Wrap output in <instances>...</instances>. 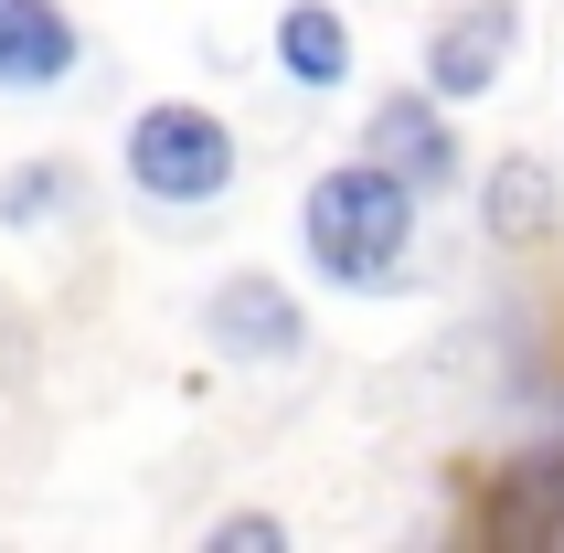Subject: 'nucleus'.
I'll list each match as a JSON object with an SVG mask.
<instances>
[{"mask_svg":"<svg viewBox=\"0 0 564 553\" xmlns=\"http://www.w3.org/2000/svg\"><path fill=\"white\" fill-rule=\"evenodd\" d=\"M362 150H373L394 182H415V192H447V182H458V139H447V96L437 86L383 96L373 118H362Z\"/></svg>","mask_w":564,"mask_h":553,"instance_id":"obj_5","label":"nucleus"},{"mask_svg":"<svg viewBox=\"0 0 564 553\" xmlns=\"http://www.w3.org/2000/svg\"><path fill=\"white\" fill-rule=\"evenodd\" d=\"M128 182L150 192V203H171V214L224 203V182H235V128H224L214 107L160 96V107H139V118H128Z\"/></svg>","mask_w":564,"mask_h":553,"instance_id":"obj_2","label":"nucleus"},{"mask_svg":"<svg viewBox=\"0 0 564 553\" xmlns=\"http://www.w3.org/2000/svg\"><path fill=\"white\" fill-rule=\"evenodd\" d=\"M511 43H522V0H458V11H437V32H426V86H437L447 107H479V96L501 86Z\"/></svg>","mask_w":564,"mask_h":553,"instance_id":"obj_3","label":"nucleus"},{"mask_svg":"<svg viewBox=\"0 0 564 553\" xmlns=\"http://www.w3.org/2000/svg\"><path fill=\"white\" fill-rule=\"evenodd\" d=\"M203 340H214L224 362H299L310 351V319L288 299L278 276H224L214 299H203Z\"/></svg>","mask_w":564,"mask_h":553,"instance_id":"obj_4","label":"nucleus"},{"mask_svg":"<svg viewBox=\"0 0 564 553\" xmlns=\"http://www.w3.org/2000/svg\"><path fill=\"white\" fill-rule=\"evenodd\" d=\"M278 64H288V86H341L351 75V32H341V11L330 0H288L278 11Z\"/></svg>","mask_w":564,"mask_h":553,"instance_id":"obj_9","label":"nucleus"},{"mask_svg":"<svg viewBox=\"0 0 564 553\" xmlns=\"http://www.w3.org/2000/svg\"><path fill=\"white\" fill-rule=\"evenodd\" d=\"M554 522H564V447H543V458H511L501 490H490V511H479V543L501 553H554Z\"/></svg>","mask_w":564,"mask_h":553,"instance_id":"obj_7","label":"nucleus"},{"mask_svg":"<svg viewBox=\"0 0 564 553\" xmlns=\"http://www.w3.org/2000/svg\"><path fill=\"white\" fill-rule=\"evenodd\" d=\"M75 75V22L54 0H0V86H64Z\"/></svg>","mask_w":564,"mask_h":553,"instance_id":"obj_8","label":"nucleus"},{"mask_svg":"<svg viewBox=\"0 0 564 553\" xmlns=\"http://www.w3.org/2000/svg\"><path fill=\"white\" fill-rule=\"evenodd\" d=\"M288 532L267 522V511H235V522H214V553H278Z\"/></svg>","mask_w":564,"mask_h":553,"instance_id":"obj_11","label":"nucleus"},{"mask_svg":"<svg viewBox=\"0 0 564 553\" xmlns=\"http://www.w3.org/2000/svg\"><path fill=\"white\" fill-rule=\"evenodd\" d=\"M64 203H75V171H64V160H32V171L0 182V224H54Z\"/></svg>","mask_w":564,"mask_h":553,"instance_id":"obj_10","label":"nucleus"},{"mask_svg":"<svg viewBox=\"0 0 564 553\" xmlns=\"http://www.w3.org/2000/svg\"><path fill=\"white\" fill-rule=\"evenodd\" d=\"M554 553H564V522H554Z\"/></svg>","mask_w":564,"mask_h":553,"instance_id":"obj_12","label":"nucleus"},{"mask_svg":"<svg viewBox=\"0 0 564 553\" xmlns=\"http://www.w3.org/2000/svg\"><path fill=\"white\" fill-rule=\"evenodd\" d=\"M554 224H564L554 160H543V150L490 160V182H479V235H490L501 256H533V246H554Z\"/></svg>","mask_w":564,"mask_h":553,"instance_id":"obj_6","label":"nucleus"},{"mask_svg":"<svg viewBox=\"0 0 564 553\" xmlns=\"http://www.w3.org/2000/svg\"><path fill=\"white\" fill-rule=\"evenodd\" d=\"M415 203H426V192L394 182V171L362 150V160H341V171L310 182L299 246H310V267L330 276V288H362V299H373V288H394L405 256H415Z\"/></svg>","mask_w":564,"mask_h":553,"instance_id":"obj_1","label":"nucleus"}]
</instances>
